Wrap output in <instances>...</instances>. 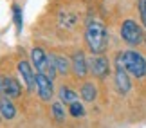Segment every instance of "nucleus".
<instances>
[{
	"label": "nucleus",
	"mask_w": 146,
	"mask_h": 128,
	"mask_svg": "<svg viewBox=\"0 0 146 128\" xmlns=\"http://www.w3.org/2000/svg\"><path fill=\"white\" fill-rule=\"evenodd\" d=\"M85 42L92 56L103 54L108 47V31L99 20H88L85 29Z\"/></svg>",
	"instance_id": "f257e3e1"
},
{
	"label": "nucleus",
	"mask_w": 146,
	"mask_h": 128,
	"mask_svg": "<svg viewBox=\"0 0 146 128\" xmlns=\"http://www.w3.org/2000/svg\"><path fill=\"white\" fill-rule=\"evenodd\" d=\"M119 62L125 65V69L128 70V74L133 76V78H144L146 76V58L143 56L141 52L137 51H123L117 54Z\"/></svg>",
	"instance_id": "f03ea898"
},
{
	"label": "nucleus",
	"mask_w": 146,
	"mask_h": 128,
	"mask_svg": "<svg viewBox=\"0 0 146 128\" xmlns=\"http://www.w3.org/2000/svg\"><path fill=\"white\" fill-rule=\"evenodd\" d=\"M121 38L128 43V45L135 47V45H141V43L144 42L146 34H144L143 27L139 25L135 20L126 18V20L121 24Z\"/></svg>",
	"instance_id": "7ed1b4c3"
},
{
	"label": "nucleus",
	"mask_w": 146,
	"mask_h": 128,
	"mask_svg": "<svg viewBox=\"0 0 146 128\" xmlns=\"http://www.w3.org/2000/svg\"><path fill=\"white\" fill-rule=\"evenodd\" d=\"M31 62H33V65H35L36 72L49 76L50 80H54L56 74H58L56 69H54V65L50 63V60H49V54L43 52L42 47H33L31 49Z\"/></svg>",
	"instance_id": "20e7f679"
},
{
	"label": "nucleus",
	"mask_w": 146,
	"mask_h": 128,
	"mask_svg": "<svg viewBox=\"0 0 146 128\" xmlns=\"http://www.w3.org/2000/svg\"><path fill=\"white\" fill-rule=\"evenodd\" d=\"M0 96H2V97H9V99L20 97L22 96L20 83L16 81L13 76L0 74Z\"/></svg>",
	"instance_id": "39448f33"
},
{
	"label": "nucleus",
	"mask_w": 146,
	"mask_h": 128,
	"mask_svg": "<svg viewBox=\"0 0 146 128\" xmlns=\"http://www.w3.org/2000/svg\"><path fill=\"white\" fill-rule=\"evenodd\" d=\"M115 88L121 96H126L132 88V83H130V76H128V70L125 69L119 60H115Z\"/></svg>",
	"instance_id": "423d86ee"
},
{
	"label": "nucleus",
	"mask_w": 146,
	"mask_h": 128,
	"mask_svg": "<svg viewBox=\"0 0 146 128\" xmlns=\"http://www.w3.org/2000/svg\"><path fill=\"white\" fill-rule=\"evenodd\" d=\"M88 70L92 72L96 78L103 80L110 74V62L108 58H105L103 54H98V56H92L88 60Z\"/></svg>",
	"instance_id": "0eeeda50"
},
{
	"label": "nucleus",
	"mask_w": 146,
	"mask_h": 128,
	"mask_svg": "<svg viewBox=\"0 0 146 128\" xmlns=\"http://www.w3.org/2000/svg\"><path fill=\"white\" fill-rule=\"evenodd\" d=\"M36 92L42 101H50L54 96V83L49 76L36 72Z\"/></svg>",
	"instance_id": "6e6552de"
},
{
	"label": "nucleus",
	"mask_w": 146,
	"mask_h": 128,
	"mask_svg": "<svg viewBox=\"0 0 146 128\" xmlns=\"http://www.w3.org/2000/svg\"><path fill=\"white\" fill-rule=\"evenodd\" d=\"M18 74L22 76V81L25 83V87L31 92H35L36 90V72L33 70V67L27 60H20L18 62Z\"/></svg>",
	"instance_id": "1a4fd4ad"
},
{
	"label": "nucleus",
	"mask_w": 146,
	"mask_h": 128,
	"mask_svg": "<svg viewBox=\"0 0 146 128\" xmlns=\"http://www.w3.org/2000/svg\"><path fill=\"white\" fill-rule=\"evenodd\" d=\"M70 62H72V72H74V76L85 78L88 74V60L85 56V52H81V51L74 52V56L70 58Z\"/></svg>",
	"instance_id": "9d476101"
},
{
	"label": "nucleus",
	"mask_w": 146,
	"mask_h": 128,
	"mask_svg": "<svg viewBox=\"0 0 146 128\" xmlns=\"http://www.w3.org/2000/svg\"><path fill=\"white\" fill-rule=\"evenodd\" d=\"M49 60H50V63L54 65V69L58 74H67L69 72V69L72 67V62L67 56H61V54H54V52H50L49 54Z\"/></svg>",
	"instance_id": "9b49d317"
},
{
	"label": "nucleus",
	"mask_w": 146,
	"mask_h": 128,
	"mask_svg": "<svg viewBox=\"0 0 146 128\" xmlns=\"http://www.w3.org/2000/svg\"><path fill=\"white\" fill-rule=\"evenodd\" d=\"M0 115H2V119H7V121L15 119L16 108L9 97H0Z\"/></svg>",
	"instance_id": "f8f14e48"
},
{
	"label": "nucleus",
	"mask_w": 146,
	"mask_h": 128,
	"mask_svg": "<svg viewBox=\"0 0 146 128\" xmlns=\"http://www.w3.org/2000/svg\"><path fill=\"white\" fill-rule=\"evenodd\" d=\"M80 96L85 99L87 103L96 101V97H98V87L94 85V83H83L81 88H80Z\"/></svg>",
	"instance_id": "ddd939ff"
},
{
	"label": "nucleus",
	"mask_w": 146,
	"mask_h": 128,
	"mask_svg": "<svg viewBox=\"0 0 146 128\" xmlns=\"http://www.w3.org/2000/svg\"><path fill=\"white\" fill-rule=\"evenodd\" d=\"M58 99L65 105H72L74 101H78V94H76V90H72V88L63 85L58 88Z\"/></svg>",
	"instance_id": "4468645a"
},
{
	"label": "nucleus",
	"mask_w": 146,
	"mask_h": 128,
	"mask_svg": "<svg viewBox=\"0 0 146 128\" xmlns=\"http://www.w3.org/2000/svg\"><path fill=\"white\" fill-rule=\"evenodd\" d=\"M50 112H52V117L56 121H63L65 119V108H63V103H61L60 99L50 105Z\"/></svg>",
	"instance_id": "2eb2a0df"
},
{
	"label": "nucleus",
	"mask_w": 146,
	"mask_h": 128,
	"mask_svg": "<svg viewBox=\"0 0 146 128\" xmlns=\"http://www.w3.org/2000/svg\"><path fill=\"white\" fill-rule=\"evenodd\" d=\"M69 114L72 117H81V115H85V108L80 101H74L72 105H69Z\"/></svg>",
	"instance_id": "dca6fc26"
},
{
	"label": "nucleus",
	"mask_w": 146,
	"mask_h": 128,
	"mask_svg": "<svg viewBox=\"0 0 146 128\" xmlns=\"http://www.w3.org/2000/svg\"><path fill=\"white\" fill-rule=\"evenodd\" d=\"M13 15H15V25L16 31H22V9L18 5H13Z\"/></svg>",
	"instance_id": "f3484780"
},
{
	"label": "nucleus",
	"mask_w": 146,
	"mask_h": 128,
	"mask_svg": "<svg viewBox=\"0 0 146 128\" xmlns=\"http://www.w3.org/2000/svg\"><path fill=\"white\" fill-rule=\"evenodd\" d=\"M137 7H139V15H141L143 25L146 27V0H139V2H137Z\"/></svg>",
	"instance_id": "a211bd4d"
},
{
	"label": "nucleus",
	"mask_w": 146,
	"mask_h": 128,
	"mask_svg": "<svg viewBox=\"0 0 146 128\" xmlns=\"http://www.w3.org/2000/svg\"><path fill=\"white\" fill-rule=\"evenodd\" d=\"M144 42H146V38H144Z\"/></svg>",
	"instance_id": "6ab92c4d"
},
{
	"label": "nucleus",
	"mask_w": 146,
	"mask_h": 128,
	"mask_svg": "<svg viewBox=\"0 0 146 128\" xmlns=\"http://www.w3.org/2000/svg\"><path fill=\"white\" fill-rule=\"evenodd\" d=\"M0 117H2V115H0Z\"/></svg>",
	"instance_id": "aec40b11"
}]
</instances>
